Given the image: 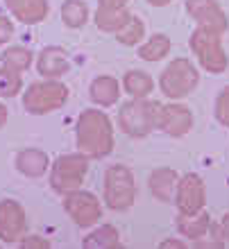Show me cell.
I'll return each instance as SVG.
<instances>
[{
    "label": "cell",
    "mask_w": 229,
    "mask_h": 249,
    "mask_svg": "<svg viewBox=\"0 0 229 249\" xmlns=\"http://www.w3.org/2000/svg\"><path fill=\"white\" fill-rule=\"evenodd\" d=\"M159 111L161 105L159 102H150L145 98H134L132 102H125L118 111V124L120 129L132 138H143L148 136L152 129H157L159 123Z\"/></svg>",
    "instance_id": "7a4b0ae2"
},
{
    "label": "cell",
    "mask_w": 229,
    "mask_h": 249,
    "mask_svg": "<svg viewBox=\"0 0 229 249\" xmlns=\"http://www.w3.org/2000/svg\"><path fill=\"white\" fill-rule=\"evenodd\" d=\"M64 211L71 215L73 222L77 224V227H82V229L93 227L102 217V206H100L98 197L93 195V193H84V190L66 193Z\"/></svg>",
    "instance_id": "ba28073f"
},
{
    "label": "cell",
    "mask_w": 229,
    "mask_h": 249,
    "mask_svg": "<svg viewBox=\"0 0 229 249\" xmlns=\"http://www.w3.org/2000/svg\"><path fill=\"white\" fill-rule=\"evenodd\" d=\"M32 57L34 54L27 50V48L23 46H12L7 48L5 53H2V64L7 66V68H14V71H27L30 66H32Z\"/></svg>",
    "instance_id": "cb8c5ba5"
},
{
    "label": "cell",
    "mask_w": 229,
    "mask_h": 249,
    "mask_svg": "<svg viewBox=\"0 0 229 249\" xmlns=\"http://www.w3.org/2000/svg\"><path fill=\"white\" fill-rule=\"evenodd\" d=\"M61 20L66 27L77 30L89 20V7L84 0H66L61 5Z\"/></svg>",
    "instance_id": "44dd1931"
},
{
    "label": "cell",
    "mask_w": 229,
    "mask_h": 249,
    "mask_svg": "<svg viewBox=\"0 0 229 249\" xmlns=\"http://www.w3.org/2000/svg\"><path fill=\"white\" fill-rule=\"evenodd\" d=\"M25 233V211L14 199L0 202V240L2 243H16Z\"/></svg>",
    "instance_id": "8fae6325"
},
{
    "label": "cell",
    "mask_w": 229,
    "mask_h": 249,
    "mask_svg": "<svg viewBox=\"0 0 229 249\" xmlns=\"http://www.w3.org/2000/svg\"><path fill=\"white\" fill-rule=\"evenodd\" d=\"M20 247L23 249H50V243L41 236H27V238H20Z\"/></svg>",
    "instance_id": "83f0119b"
},
{
    "label": "cell",
    "mask_w": 229,
    "mask_h": 249,
    "mask_svg": "<svg viewBox=\"0 0 229 249\" xmlns=\"http://www.w3.org/2000/svg\"><path fill=\"white\" fill-rule=\"evenodd\" d=\"M48 165H50L48 154L37 150V147H25V150H20L19 154H16V170H19L20 175H25V177L37 179V177H41V175H46Z\"/></svg>",
    "instance_id": "9a60e30c"
},
{
    "label": "cell",
    "mask_w": 229,
    "mask_h": 249,
    "mask_svg": "<svg viewBox=\"0 0 229 249\" xmlns=\"http://www.w3.org/2000/svg\"><path fill=\"white\" fill-rule=\"evenodd\" d=\"M77 147L89 159H105L114 150V129L109 116L98 109H86L77 118Z\"/></svg>",
    "instance_id": "6da1fadb"
},
{
    "label": "cell",
    "mask_w": 229,
    "mask_h": 249,
    "mask_svg": "<svg viewBox=\"0 0 229 249\" xmlns=\"http://www.w3.org/2000/svg\"><path fill=\"white\" fill-rule=\"evenodd\" d=\"M171 53V39L166 34H154L138 48V57L145 61H159Z\"/></svg>",
    "instance_id": "603a6c76"
},
{
    "label": "cell",
    "mask_w": 229,
    "mask_h": 249,
    "mask_svg": "<svg viewBox=\"0 0 229 249\" xmlns=\"http://www.w3.org/2000/svg\"><path fill=\"white\" fill-rule=\"evenodd\" d=\"M220 236H223L225 240H229V213L223 217V222H220Z\"/></svg>",
    "instance_id": "f546056e"
},
{
    "label": "cell",
    "mask_w": 229,
    "mask_h": 249,
    "mask_svg": "<svg viewBox=\"0 0 229 249\" xmlns=\"http://www.w3.org/2000/svg\"><path fill=\"white\" fill-rule=\"evenodd\" d=\"M177 172L171 168H159L150 175V190L152 195L157 197L159 202H175V193H177Z\"/></svg>",
    "instance_id": "2e32d148"
},
{
    "label": "cell",
    "mask_w": 229,
    "mask_h": 249,
    "mask_svg": "<svg viewBox=\"0 0 229 249\" xmlns=\"http://www.w3.org/2000/svg\"><path fill=\"white\" fill-rule=\"evenodd\" d=\"M37 71L39 75L48 79H57L61 75L71 71V61H68V54H66L64 48H43L39 53V59H37Z\"/></svg>",
    "instance_id": "4fadbf2b"
},
{
    "label": "cell",
    "mask_w": 229,
    "mask_h": 249,
    "mask_svg": "<svg viewBox=\"0 0 229 249\" xmlns=\"http://www.w3.org/2000/svg\"><path fill=\"white\" fill-rule=\"evenodd\" d=\"M136 197V186H134V175L127 165H112L105 172V202L112 211H125L134 204Z\"/></svg>",
    "instance_id": "52a82bcc"
},
{
    "label": "cell",
    "mask_w": 229,
    "mask_h": 249,
    "mask_svg": "<svg viewBox=\"0 0 229 249\" xmlns=\"http://www.w3.org/2000/svg\"><path fill=\"white\" fill-rule=\"evenodd\" d=\"M143 34H145L143 20L136 18V16H132L130 23H127L123 30H118L116 32V36H118V41H120L123 46H136L138 41L143 39Z\"/></svg>",
    "instance_id": "484cf974"
},
{
    "label": "cell",
    "mask_w": 229,
    "mask_h": 249,
    "mask_svg": "<svg viewBox=\"0 0 229 249\" xmlns=\"http://www.w3.org/2000/svg\"><path fill=\"white\" fill-rule=\"evenodd\" d=\"M200 84V75H197V68L191 64L189 59H172L171 64L164 68L161 77H159V89L166 98L171 100H179L186 98L195 91V86Z\"/></svg>",
    "instance_id": "3957f363"
},
{
    "label": "cell",
    "mask_w": 229,
    "mask_h": 249,
    "mask_svg": "<svg viewBox=\"0 0 229 249\" xmlns=\"http://www.w3.org/2000/svg\"><path fill=\"white\" fill-rule=\"evenodd\" d=\"M89 93H91V100L95 105L112 107V105H116L118 98H120V86H118V82L114 77H109V75H100V77H95L91 82Z\"/></svg>",
    "instance_id": "e0dca14e"
},
{
    "label": "cell",
    "mask_w": 229,
    "mask_h": 249,
    "mask_svg": "<svg viewBox=\"0 0 229 249\" xmlns=\"http://www.w3.org/2000/svg\"><path fill=\"white\" fill-rule=\"evenodd\" d=\"M191 50H193V54L197 57V61H200V66L204 71L213 72V75L227 71L229 59L218 32L197 27L195 32L191 34Z\"/></svg>",
    "instance_id": "277c9868"
},
{
    "label": "cell",
    "mask_w": 229,
    "mask_h": 249,
    "mask_svg": "<svg viewBox=\"0 0 229 249\" xmlns=\"http://www.w3.org/2000/svg\"><path fill=\"white\" fill-rule=\"evenodd\" d=\"M89 172V157L84 152L79 154H64L53 163V172H50V186L53 190L66 195L77 190L84 184V177Z\"/></svg>",
    "instance_id": "8992f818"
},
{
    "label": "cell",
    "mask_w": 229,
    "mask_h": 249,
    "mask_svg": "<svg viewBox=\"0 0 229 249\" xmlns=\"http://www.w3.org/2000/svg\"><path fill=\"white\" fill-rule=\"evenodd\" d=\"M130 12L127 7H102L98 5V12H95V25L102 30V32H118L123 30L127 23H130Z\"/></svg>",
    "instance_id": "ac0fdd59"
},
{
    "label": "cell",
    "mask_w": 229,
    "mask_h": 249,
    "mask_svg": "<svg viewBox=\"0 0 229 249\" xmlns=\"http://www.w3.org/2000/svg\"><path fill=\"white\" fill-rule=\"evenodd\" d=\"M216 120L229 127V86H225L216 98Z\"/></svg>",
    "instance_id": "4316f807"
},
{
    "label": "cell",
    "mask_w": 229,
    "mask_h": 249,
    "mask_svg": "<svg viewBox=\"0 0 229 249\" xmlns=\"http://www.w3.org/2000/svg\"><path fill=\"white\" fill-rule=\"evenodd\" d=\"M204 202H207L204 181L197 177L195 172L184 175L177 181V193H175V204H177V209H179V213H184V215L200 213L204 209Z\"/></svg>",
    "instance_id": "9c48e42d"
},
{
    "label": "cell",
    "mask_w": 229,
    "mask_h": 249,
    "mask_svg": "<svg viewBox=\"0 0 229 249\" xmlns=\"http://www.w3.org/2000/svg\"><path fill=\"white\" fill-rule=\"evenodd\" d=\"M161 247H184V243H179V240H164Z\"/></svg>",
    "instance_id": "1f68e13d"
},
{
    "label": "cell",
    "mask_w": 229,
    "mask_h": 249,
    "mask_svg": "<svg viewBox=\"0 0 229 249\" xmlns=\"http://www.w3.org/2000/svg\"><path fill=\"white\" fill-rule=\"evenodd\" d=\"M68 100V89L61 82L46 79V82H34L25 93H23V107L32 116H43L55 109H61Z\"/></svg>",
    "instance_id": "5b68a950"
},
{
    "label": "cell",
    "mask_w": 229,
    "mask_h": 249,
    "mask_svg": "<svg viewBox=\"0 0 229 249\" xmlns=\"http://www.w3.org/2000/svg\"><path fill=\"white\" fill-rule=\"evenodd\" d=\"M20 86H23L20 72L2 66V68H0V98H14V95L20 91Z\"/></svg>",
    "instance_id": "d4e9b609"
},
{
    "label": "cell",
    "mask_w": 229,
    "mask_h": 249,
    "mask_svg": "<svg viewBox=\"0 0 229 249\" xmlns=\"http://www.w3.org/2000/svg\"><path fill=\"white\" fill-rule=\"evenodd\" d=\"M7 123V109H5V105H0V127Z\"/></svg>",
    "instance_id": "836d02e7"
},
{
    "label": "cell",
    "mask_w": 229,
    "mask_h": 249,
    "mask_svg": "<svg viewBox=\"0 0 229 249\" xmlns=\"http://www.w3.org/2000/svg\"><path fill=\"white\" fill-rule=\"evenodd\" d=\"M209 229H211V220L204 211L193 213V215H184V213H179V217H177V231H179L184 238H193V240H197V238H204V233H207Z\"/></svg>",
    "instance_id": "d6986e66"
},
{
    "label": "cell",
    "mask_w": 229,
    "mask_h": 249,
    "mask_svg": "<svg viewBox=\"0 0 229 249\" xmlns=\"http://www.w3.org/2000/svg\"><path fill=\"white\" fill-rule=\"evenodd\" d=\"M5 5L25 25H37L48 16V0H5Z\"/></svg>",
    "instance_id": "5bb4252c"
},
{
    "label": "cell",
    "mask_w": 229,
    "mask_h": 249,
    "mask_svg": "<svg viewBox=\"0 0 229 249\" xmlns=\"http://www.w3.org/2000/svg\"><path fill=\"white\" fill-rule=\"evenodd\" d=\"M123 86H125V91L130 93V95H134V98H148V95L152 93L154 82H152V77L148 75V72L130 71V72H125Z\"/></svg>",
    "instance_id": "7402d4cb"
},
{
    "label": "cell",
    "mask_w": 229,
    "mask_h": 249,
    "mask_svg": "<svg viewBox=\"0 0 229 249\" xmlns=\"http://www.w3.org/2000/svg\"><path fill=\"white\" fill-rule=\"evenodd\" d=\"M82 245L91 249H116L120 247V240H118V231L112 224H105V227H98L95 231H91L82 240Z\"/></svg>",
    "instance_id": "ffe728a7"
},
{
    "label": "cell",
    "mask_w": 229,
    "mask_h": 249,
    "mask_svg": "<svg viewBox=\"0 0 229 249\" xmlns=\"http://www.w3.org/2000/svg\"><path fill=\"white\" fill-rule=\"evenodd\" d=\"M186 12L204 30H211V32L218 34L227 32L229 27L227 14L223 12V7L218 5L216 0H186Z\"/></svg>",
    "instance_id": "30bf717a"
},
{
    "label": "cell",
    "mask_w": 229,
    "mask_h": 249,
    "mask_svg": "<svg viewBox=\"0 0 229 249\" xmlns=\"http://www.w3.org/2000/svg\"><path fill=\"white\" fill-rule=\"evenodd\" d=\"M102 7H127V0H98Z\"/></svg>",
    "instance_id": "4dcf8cb0"
},
{
    "label": "cell",
    "mask_w": 229,
    "mask_h": 249,
    "mask_svg": "<svg viewBox=\"0 0 229 249\" xmlns=\"http://www.w3.org/2000/svg\"><path fill=\"white\" fill-rule=\"evenodd\" d=\"M145 2H150V5H154V7H166L168 2H172V0H145Z\"/></svg>",
    "instance_id": "d6a6232c"
},
{
    "label": "cell",
    "mask_w": 229,
    "mask_h": 249,
    "mask_svg": "<svg viewBox=\"0 0 229 249\" xmlns=\"http://www.w3.org/2000/svg\"><path fill=\"white\" fill-rule=\"evenodd\" d=\"M193 127V113H191L189 107L184 105H166L161 107L159 111V123L157 129L166 131L168 136H186Z\"/></svg>",
    "instance_id": "7c38bea8"
},
{
    "label": "cell",
    "mask_w": 229,
    "mask_h": 249,
    "mask_svg": "<svg viewBox=\"0 0 229 249\" xmlns=\"http://www.w3.org/2000/svg\"><path fill=\"white\" fill-rule=\"evenodd\" d=\"M12 34H14V27L12 23L5 18V16H0V43H5V41L12 39Z\"/></svg>",
    "instance_id": "f1b7e54d"
}]
</instances>
